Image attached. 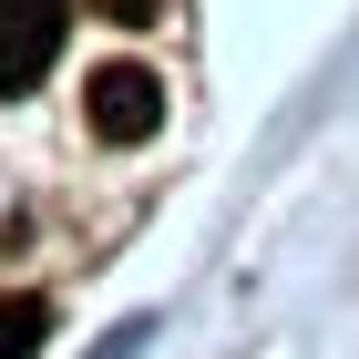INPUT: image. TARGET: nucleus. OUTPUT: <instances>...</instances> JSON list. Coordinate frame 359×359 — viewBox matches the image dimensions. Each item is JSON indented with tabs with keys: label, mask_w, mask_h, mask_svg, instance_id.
<instances>
[{
	"label": "nucleus",
	"mask_w": 359,
	"mask_h": 359,
	"mask_svg": "<svg viewBox=\"0 0 359 359\" xmlns=\"http://www.w3.org/2000/svg\"><path fill=\"white\" fill-rule=\"evenodd\" d=\"M62 31H72V0H0V93H31L62 62Z\"/></svg>",
	"instance_id": "nucleus-1"
},
{
	"label": "nucleus",
	"mask_w": 359,
	"mask_h": 359,
	"mask_svg": "<svg viewBox=\"0 0 359 359\" xmlns=\"http://www.w3.org/2000/svg\"><path fill=\"white\" fill-rule=\"evenodd\" d=\"M83 113H93L103 144H144L154 123H165V83H154L144 62H103V72L83 83Z\"/></svg>",
	"instance_id": "nucleus-2"
},
{
	"label": "nucleus",
	"mask_w": 359,
	"mask_h": 359,
	"mask_svg": "<svg viewBox=\"0 0 359 359\" xmlns=\"http://www.w3.org/2000/svg\"><path fill=\"white\" fill-rule=\"evenodd\" d=\"M41 339H52V308L41 298H0V359H31Z\"/></svg>",
	"instance_id": "nucleus-3"
},
{
	"label": "nucleus",
	"mask_w": 359,
	"mask_h": 359,
	"mask_svg": "<svg viewBox=\"0 0 359 359\" xmlns=\"http://www.w3.org/2000/svg\"><path fill=\"white\" fill-rule=\"evenodd\" d=\"M103 21H123V31H144V21H165V0H93Z\"/></svg>",
	"instance_id": "nucleus-4"
}]
</instances>
